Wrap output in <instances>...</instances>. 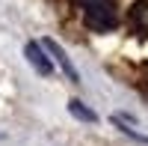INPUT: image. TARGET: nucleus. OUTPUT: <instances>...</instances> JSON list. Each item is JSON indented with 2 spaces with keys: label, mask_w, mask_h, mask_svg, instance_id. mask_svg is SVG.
Wrapping results in <instances>:
<instances>
[{
  "label": "nucleus",
  "mask_w": 148,
  "mask_h": 146,
  "mask_svg": "<svg viewBox=\"0 0 148 146\" xmlns=\"http://www.w3.org/2000/svg\"><path fill=\"white\" fill-rule=\"evenodd\" d=\"M80 9H83V18L92 30L104 33V30H113L119 24L116 15V0H74Z\"/></svg>",
  "instance_id": "f257e3e1"
},
{
  "label": "nucleus",
  "mask_w": 148,
  "mask_h": 146,
  "mask_svg": "<svg viewBox=\"0 0 148 146\" xmlns=\"http://www.w3.org/2000/svg\"><path fill=\"white\" fill-rule=\"evenodd\" d=\"M42 48H45V51H51V54H53V60H56L59 66H62V72H65V75H68V78H71L74 83L80 81V75H77V69L71 66V60H68V54H65V51H62V48H59V45H56L53 39H42Z\"/></svg>",
  "instance_id": "f03ea898"
},
{
  "label": "nucleus",
  "mask_w": 148,
  "mask_h": 146,
  "mask_svg": "<svg viewBox=\"0 0 148 146\" xmlns=\"http://www.w3.org/2000/svg\"><path fill=\"white\" fill-rule=\"evenodd\" d=\"M24 54H27V60H30V63H33L36 69L42 72V75H51V72H53V63L47 60V54H45V48H42V45L30 42V45H27V51H24Z\"/></svg>",
  "instance_id": "7ed1b4c3"
},
{
  "label": "nucleus",
  "mask_w": 148,
  "mask_h": 146,
  "mask_svg": "<svg viewBox=\"0 0 148 146\" xmlns=\"http://www.w3.org/2000/svg\"><path fill=\"white\" fill-rule=\"evenodd\" d=\"M130 24H133L136 33L148 36V0H136L130 6Z\"/></svg>",
  "instance_id": "20e7f679"
},
{
  "label": "nucleus",
  "mask_w": 148,
  "mask_h": 146,
  "mask_svg": "<svg viewBox=\"0 0 148 146\" xmlns=\"http://www.w3.org/2000/svg\"><path fill=\"white\" fill-rule=\"evenodd\" d=\"M68 111H71V116H77V119H83V122H95V111H89L83 102H68Z\"/></svg>",
  "instance_id": "39448f33"
},
{
  "label": "nucleus",
  "mask_w": 148,
  "mask_h": 146,
  "mask_svg": "<svg viewBox=\"0 0 148 146\" xmlns=\"http://www.w3.org/2000/svg\"><path fill=\"white\" fill-rule=\"evenodd\" d=\"M121 131H125L127 137H133V140H139V143H148V134H139V131H133V128H127V125H119Z\"/></svg>",
  "instance_id": "423d86ee"
},
{
  "label": "nucleus",
  "mask_w": 148,
  "mask_h": 146,
  "mask_svg": "<svg viewBox=\"0 0 148 146\" xmlns=\"http://www.w3.org/2000/svg\"><path fill=\"white\" fill-rule=\"evenodd\" d=\"M0 140H3V134H0Z\"/></svg>",
  "instance_id": "0eeeda50"
}]
</instances>
